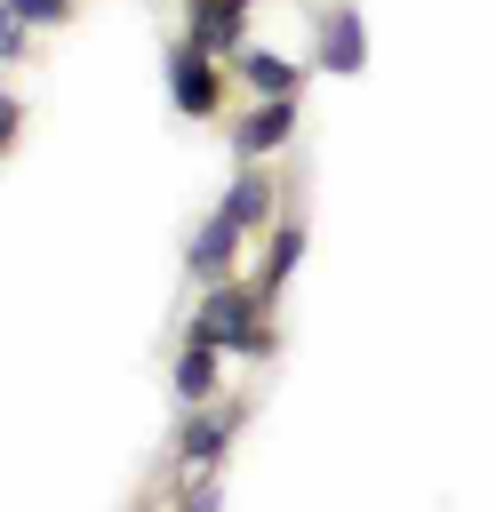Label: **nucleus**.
I'll return each instance as SVG.
<instances>
[{"label":"nucleus","mask_w":496,"mask_h":512,"mask_svg":"<svg viewBox=\"0 0 496 512\" xmlns=\"http://www.w3.org/2000/svg\"><path fill=\"white\" fill-rule=\"evenodd\" d=\"M256 304H264V288L208 280V296H200V312H192V336H208L216 352H272V336L256 328Z\"/></svg>","instance_id":"f257e3e1"},{"label":"nucleus","mask_w":496,"mask_h":512,"mask_svg":"<svg viewBox=\"0 0 496 512\" xmlns=\"http://www.w3.org/2000/svg\"><path fill=\"white\" fill-rule=\"evenodd\" d=\"M216 96H224V64H216V48H200V40L184 32V40L168 48V104H176L184 120H208Z\"/></svg>","instance_id":"f03ea898"},{"label":"nucleus","mask_w":496,"mask_h":512,"mask_svg":"<svg viewBox=\"0 0 496 512\" xmlns=\"http://www.w3.org/2000/svg\"><path fill=\"white\" fill-rule=\"evenodd\" d=\"M312 64H320V72H360V64H368V24H360L352 0H336V8L312 24Z\"/></svg>","instance_id":"7ed1b4c3"},{"label":"nucleus","mask_w":496,"mask_h":512,"mask_svg":"<svg viewBox=\"0 0 496 512\" xmlns=\"http://www.w3.org/2000/svg\"><path fill=\"white\" fill-rule=\"evenodd\" d=\"M288 136H296V96H256L240 112V128H232V152L240 160H272Z\"/></svg>","instance_id":"20e7f679"},{"label":"nucleus","mask_w":496,"mask_h":512,"mask_svg":"<svg viewBox=\"0 0 496 512\" xmlns=\"http://www.w3.org/2000/svg\"><path fill=\"white\" fill-rule=\"evenodd\" d=\"M240 240H248V232H240V224H232V216L216 208V216H208V224L192 232V248H184L192 280H232V264H240Z\"/></svg>","instance_id":"39448f33"},{"label":"nucleus","mask_w":496,"mask_h":512,"mask_svg":"<svg viewBox=\"0 0 496 512\" xmlns=\"http://www.w3.org/2000/svg\"><path fill=\"white\" fill-rule=\"evenodd\" d=\"M240 432V408H208L200 400V416H184V432H176V456H184V472H208L216 456H224V440Z\"/></svg>","instance_id":"423d86ee"},{"label":"nucleus","mask_w":496,"mask_h":512,"mask_svg":"<svg viewBox=\"0 0 496 512\" xmlns=\"http://www.w3.org/2000/svg\"><path fill=\"white\" fill-rule=\"evenodd\" d=\"M256 8H264V0H192L184 32H192L200 48H216V56H232V48H240V24H248Z\"/></svg>","instance_id":"0eeeda50"},{"label":"nucleus","mask_w":496,"mask_h":512,"mask_svg":"<svg viewBox=\"0 0 496 512\" xmlns=\"http://www.w3.org/2000/svg\"><path fill=\"white\" fill-rule=\"evenodd\" d=\"M232 80H240L248 96H296V64H288L280 48H256V40L232 48Z\"/></svg>","instance_id":"6e6552de"},{"label":"nucleus","mask_w":496,"mask_h":512,"mask_svg":"<svg viewBox=\"0 0 496 512\" xmlns=\"http://www.w3.org/2000/svg\"><path fill=\"white\" fill-rule=\"evenodd\" d=\"M216 208H224V216H232L240 232H256V224H272V176H264V168L248 160V168H240V176L224 184V200H216Z\"/></svg>","instance_id":"1a4fd4ad"},{"label":"nucleus","mask_w":496,"mask_h":512,"mask_svg":"<svg viewBox=\"0 0 496 512\" xmlns=\"http://www.w3.org/2000/svg\"><path fill=\"white\" fill-rule=\"evenodd\" d=\"M216 360H224V352H216L208 336H192V344L176 352V368H168V384H176V400H184V408H200V400H216Z\"/></svg>","instance_id":"9d476101"},{"label":"nucleus","mask_w":496,"mask_h":512,"mask_svg":"<svg viewBox=\"0 0 496 512\" xmlns=\"http://www.w3.org/2000/svg\"><path fill=\"white\" fill-rule=\"evenodd\" d=\"M296 256H304V224H280V232H272V248H264V272H256V288L272 296V288L296 272Z\"/></svg>","instance_id":"9b49d317"},{"label":"nucleus","mask_w":496,"mask_h":512,"mask_svg":"<svg viewBox=\"0 0 496 512\" xmlns=\"http://www.w3.org/2000/svg\"><path fill=\"white\" fill-rule=\"evenodd\" d=\"M24 32H32V24L16 16V0H0V64H16V56H24Z\"/></svg>","instance_id":"f8f14e48"},{"label":"nucleus","mask_w":496,"mask_h":512,"mask_svg":"<svg viewBox=\"0 0 496 512\" xmlns=\"http://www.w3.org/2000/svg\"><path fill=\"white\" fill-rule=\"evenodd\" d=\"M16 16H24V24H64L72 0H16Z\"/></svg>","instance_id":"ddd939ff"},{"label":"nucleus","mask_w":496,"mask_h":512,"mask_svg":"<svg viewBox=\"0 0 496 512\" xmlns=\"http://www.w3.org/2000/svg\"><path fill=\"white\" fill-rule=\"evenodd\" d=\"M16 120H24V104H16V96H0V152L16 144Z\"/></svg>","instance_id":"4468645a"}]
</instances>
